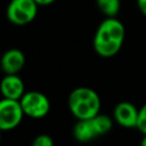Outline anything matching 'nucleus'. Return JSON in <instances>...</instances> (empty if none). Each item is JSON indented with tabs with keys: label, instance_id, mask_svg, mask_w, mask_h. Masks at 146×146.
Returning <instances> with one entry per match:
<instances>
[{
	"label": "nucleus",
	"instance_id": "4468645a",
	"mask_svg": "<svg viewBox=\"0 0 146 146\" xmlns=\"http://www.w3.org/2000/svg\"><path fill=\"white\" fill-rule=\"evenodd\" d=\"M137 6L140 10V13L146 16V0H137Z\"/></svg>",
	"mask_w": 146,
	"mask_h": 146
},
{
	"label": "nucleus",
	"instance_id": "7ed1b4c3",
	"mask_svg": "<svg viewBox=\"0 0 146 146\" xmlns=\"http://www.w3.org/2000/svg\"><path fill=\"white\" fill-rule=\"evenodd\" d=\"M39 5L34 0H11L7 7V18L14 25L23 26L31 23L38 14Z\"/></svg>",
	"mask_w": 146,
	"mask_h": 146
},
{
	"label": "nucleus",
	"instance_id": "ddd939ff",
	"mask_svg": "<svg viewBox=\"0 0 146 146\" xmlns=\"http://www.w3.org/2000/svg\"><path fill=\"white\" fill-rule=\"evenodd\" d=\"M137 129L143 135H146V104H144L139 108V116H138V122H137Z\"/></svg>",
	"mask_w": 146,
	"mask_h": 146
},
{
	"label": "nucleus",
	"instance_id": "1a4fd4ad",
	"mask_svg": "<svg viewBox=\"0 0 146 146\" xmlns=\"http://www.w3.org/2000/svg\"><path fill=\"white\" fill-rule=\"evenodd\" d=\"M73 136L80 143H88L98 137L91 119L78 120L73 128Z\"/></svg>",
	"mask_w": 146,
	"mask_h": 146
},
{
	"label": "nucleus",
	"instance_id": "2eb2a0df",
	"mask_svg": "<svg viewBox=\"0 0 146 146\" xmlns=\"http://www.w3.org/2000/svg\"><path fill=\"white\" fill-rule=\"evenodd\" d=\"M39 6H48L51 5L52 2H55L56 0H34Z\"/></svg>",
	"mask_w": 146,
	"mask_h": 146
},
{
	"label": "nucleus",
	"instance_id": "0eeeda50",
	"mask_svg": "<svg viewBox=\"0 0 146 146\" xmlns=\"http://www.w3.org/2000/svg\"><path fill=\"white\" fill-rule=\"evenodd\" d=\"M0 89L3 98L8 99L19 100L25 94L24 82L17 74H6V76L1 81Z\"/></svg>",
	"mask_w": 146,
	"mask_h": 146
},
{
	"label": "nucleus",
	"instance_id": "dca6fc26",
	"mask_svg": "<svg viewBox=\"0 0 146 146\" xmlns=\"http://www.w3.org/2000/svg\"><path fill=\"white\" fill-rule=\"evenodd\" d=\"M140 146H146V135H144V138L141 139V143H140Z\"/></svg>",
	"mask_w": 146,
	"mask_h": 146
},
{
	"label": "nucleus",
	"instance_id": "f257e3e1",
	"mask_svg": "<svg viewBox=\"0 0 146 146\" xmlns=\"http://www.w3.org/2000/svg\"><path fill=\"white\" fill-rule=\"evenodd\" d=\"M124 36L123 24L116 17H106L95 33L94 49L102 57H113L120 51Z\"/></svg>",
	"mask_w": 146,
	"mask_h": 146
},
{
	"label": "nucleus",
	"instance_id": "6e6552de",
	"mask_svg": "<svg viewBox=\"0 0 146 146\" xmlns=\"http://www.w3.org/2000/svg\"><path fill=\"white\" fill-rule=\"evenodd\" d=\"M25 65V56L22 50L13 48L7 50L1 58V68L6 74H17Z\"/></svg>",
	"mask_w": 146,
	"mask_h": 146
},
{
	"label": "nucleus",
	"instance_id": "9b49d317",
	"mask_svg": "<svg viewBox=\"0 0 146 146\" xmlns=\"http://www.w3.org/2000/svg\"><path fill=\"white\" fill-rule=\"evenodd\" d=\"M91 121H92V124L95 127V130H96L98 137L110 132V130L112 129V125H113L112 119L110 116H107L106 114L99 113L96 116L91 117Z\"/></svg>",
	"mask_w": 146,
	"mask_h": 146
},
{
	"label": "nucleus",
	"instance_id": "20e7f679",
	"mask_svg": "<svg viewBox=\"0 0 146 146\" xmlns=\"http://www.w3.org/2000/svg\"><path fill=\"white\" fill-rule=\"evenodd\" d=\"M19 102L23 107L24 114L32 119L44 117L50 110V103L48 97L40 91L25 92Z\"/></svg>",
	"mask_w": 146,
	"mask_h": 146
},
{
	"label": "nucleus",
	"instance_id": "f03ea898",
	"mask_svg": "<svg viewBox=\"0 0 146 146\" xmlns=\"http://www.w3.org/2000/svg\"><path fill=\"white\" fill-rule=\"evenodd\" d=\"M70 112L78 120H87L100 113V97L88 87H79L68 96Z\"/></svg>",
	"mask_w": 146,
	"mask_h": 146
},
{
	"label": "nucleus",
	"instance_id": "f8f14e48",
	"mask_svg": "<svg viewBox=\"0 0 146 146\" xmlns=\"http://www.w3.org/2000/svg\"><path fill=\"white\" fill-rule=\"evenodd\" d=\"M32 146H55V144H54L52 138L49 135L41 133L34 138Z\"/></svg>",
	"mask_w": 146,
	"mask_h": 146
},
{
	"label": "nucleus",
	"instance_id": "423d86ee",
	"mask_svg": "<svg viewBox=\"0 0 146 146\" xmlns=\"http://www.w3.org/2000/svg\"><path fill=\"white\" fill-rule=\"evenodd\" d=\"M114 120L123 128H137L139 110L129 103V102H121L119 103L113 112Z\"/></svg>",
	"mask_w": 146,
	"mask_h": 146
},
{
	"label": "nucleus",
	"instance_id": "9d476101",
	"mask_svg": "<svg viewBox=\"0 0 146 146\" xmlns=\"http://www.w3.org/2000/svg\"><path fill=\"white\" fill-rule=\"evenodd\" d=\"M96 5L106 17H116L121 8L120 0H96Z\"/></svg>",
	"mask_w": 146,
	"mask_h": 146
},
{
	"label": "nucleus",
	"instance_id": "39448f33",
	"mask_svg": "<svg viewBox=\"0 0 146 146\" xmlns=\"http://www.w3.org/2000/svg\"><path fill=\"white\" fill-rule=\"evenodd\" d=\"M19 100L2 98L0 102V129L11 130L19 125L24 116Z\"/></svg>",
	"mask_w": 146,
	"mask_h": 146
}]
</instances>
